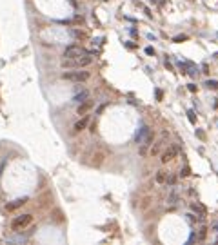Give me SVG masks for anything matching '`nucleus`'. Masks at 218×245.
I'll use <instances>...</instances> for the list:
<instances>
[{"instance_id": "nucleus-1", "label": "nucleus", "mask_w": 218, "mask_h": 245, "mask_svg": "<svg viewBox=\"0 0 218 245\" xmlns=\"http://www.w3.org/2000/svg\"><path fill=\"white\" fill-rule=\"evenodd\" d=\"M31 221H33V214L29 212H24V214H18L11 220V231L15 232H22L24 229H27L31 225Z\"/></svg>"}, {"instance_id": "nucleus-2", "label": "nucleus", "mask_w": 218, "mask_h": 245, "mask_svg": "<svg viewBox=\"0 0 218 245\" xmlns=\"http://www.w3.org/2000/svg\"><path fill=\"white\" fill-rule=\"evenodd\" d=\"M60 76H62L64 80H69V82H76V84H80V82L89 80L91 73H89V71H67V73H62Z\"/></svg>"}, {"instance_id": "nucleus-3", "label": "nucleus", "mask_w": 218, "mask_h": 245, "mask_svg": "<svg viewBox=\"0 0 218 245\" xmlns=\"http://www.w3.org/2000/svg\"><path fill=\"white\" fill-rule=\"evenodd\" d=\"M82 55H87V51L84 47H80V46H69V47H65V51H64L62 56L64 58H78Z\"/></svg>"}, {"instance_id": "nucleus-4", "label": "nucleus", "mask_w": 218, "mask_h": 245, "mask_svg": "<svg viewBox=\"0 0 218 245\" xmlns=\"http://www.w3.org/2000/svg\"><path fill=\"white\" fill-rule=\"evenodd\" d=\"M27 200H29L27 196H24V198H16V200H13V202H7L4 209H6L7 212H13V211H16V209H20L22 205H26V204H27Z\"/></svg>"}, {"instance_id": "nucleus-5", "label": "nucleus", "mask_w": 218, "mask_h": 245, "mask_svg": "<svg viewBox=\"0 0 218 245\" xmlns=\"http://www.w3.org/2000/svg\"><path fill=\"white\" fill-rule=\"evenodd\" d=\"M93 105H95V102L93 100H89V98H87V100H84V102H80L78 104V109H76V115H87V113H89V111L93 109Z\"/></svg>"}, {"instance_id": "nucleus-6", "label": "nucleus", "mask_w": 218, "mask_h": 245, "mask_svg": "<svg viewBox=\"0 0 218 245\" xmlns=\"http://www.w3.org/2000/svg\"><path fill=\"white\" fill-rule=\"evenodd\" d=\"M174 156H176V147H167L164 152H162V164H167V162H171Z\"/></svg>"}, {"instance_id": "nucleus-7", "label": "nucleus", "mask_w": 218, "mask_h": 245, "mask_svg": "<svg viewBox=\"0 0 218 245\" xmlns=\"http://www.w3.org/2000/svg\"><path fill=\"white\" fill-rule=\"evenodd\" d=\"M75 60V67H87V65L93 64V56H78V58H73Z\"/></svg>"}, {"instance_id": "nucleus-8", "label": "nucleus", "mask_w": 218, "mask_h": 245, "mask_svg": "<svg viewBox=\"0 0 218 245\" xmlns=\"http://www.w3.org/2000/svg\"><path fill=\"white\" fill-rule=\"evenodd\" d=\"M87 125H89V118H87V116L84 115V116H82V118H80L75 125H73V131H75V132H82Z\"/></svg>"}, {"instance_id": "nucleus-9", "label": "nucleus", "mask_w": 218, "mask_h": 245, "mask_svg": "<svg viewBox=\"0 0 218 245\" xmlns=\"http://www.w3.org/2000/svg\"><path fill=\"white\" fill-rule=\"evenodd\" d=\"M149 131H151V129H149L147 125H144V127H142V129H140V131L136 132V136H135V140H136L138 144H140V142H144V138H145V136L149 135Z\"/></svg>"}, {"instance_id": "nucleus-10", "label": "nucleus", "mask_w": 218, "mask_h": 245, "mask_svg": "<svg viewBox=\"0 0 218 245\" xmlns=\"http://www.w3.org/2000/svg\"><path fill=\"white\" fill-rule=\"evenodd\" d=\"M191 207H193V211H194V212H198V218H200V220H204V218H205V209H204L200 204H193Z\"/></svg>"}, {"instance_id": "nucleus-11", "label": "nucleus", "mask_w": 218, "mask_h": 245, "mask_svg": "<svg viewBox=\"0 0 218 245\" xmlns=\"http://www.w3.org/2000/svg\"><path fill=\"white\" fill-rule=\"evenodd\" d=\"M165 178H167L165 171H156V176H155V182H156V184L164 185V184H165Z\"/></svg>"}, {"instance_id": "nucleus-12", "label": "nucleus", "mask_w": 218, "mask_h": 245, "mask_svg": "<svg viewBox=\"0 0 218 245\" xmlns=\"http://www.w3.org/2000/svg\"><path fill=\"white\" fill-rule=\"evenodd\" d=\"M87 98H89V91H80L78 95H75V98H73V100L80 104V102H84V100H87Z\"/></svg>"}, {"instance_id": "nucleus-13", "label": "nucleus", "mask_w": 218, "mask_h": 245, "mask_svg": "<svg viewBox=\"0 0 218 245\" xmlns=\"http://www.w3.org/2000/svg\"><path fill=\"white\" fill-rule=\"evenodd\" d=\"M73 35H75L76 38H82V40H85V38H87V35H85L84 31H78V29H75V31H73Z\"/></svg>"}, {"instance_id": "nucleus-14", "label": "nucleus", "mask_w": 218, "mask_h": 245, "mask_svg": "<svg viewBox=\"0 0 218 245\" xmlns=\"http://www.w3.org/2000/svg\"><path fill=\"white\" fill-rule=\"evenodd\" d=\"M205 85H207L209 89H218V82H216V80H207Z\"/></svg>"}, {"instance_id": "nucleus-15", "label": "nucleus", "mask_w": 218, "mask_h": 245, "mask_svg": "<svg viewBox=\"0 0 218 245\" xmlns=\"http://www.w3.org/2000/svg\"><path fill=\"white\" fill-rule=\"evenodd\" d=\"M187 118H189V122H191V124H196V116H194V111H191V109L187 111Z\"/></svg>"}, {"instance_id": "nucleus-16", "label": "nucleus", "mask_w": 218, "mask_h": 245, "mask_svg": "<svg viewBox=\"0 0 218 245\" xmlns=\"http://www.w3.org/2000/svg\"><path fill=\"white\" fill-rule=\"evenodd\" d=\"M189 172H191V169H189V167H184V169L180 171V178H185V176H189Z\"/></svg>"}, {"instance_id": "nucleus-17", "label": "nucleus", "mask_w": 218, "mask_h": 245, "mask_svg": "<svg viewBox=\"0 0 218 245\" xmlns=\"http://www.w3.org/2000/svg\"><path fill=\"white\" fill-rule=\"evenodd\" d=\"M160 145H162V144H156L155 147H151V156H155V154L160 151Z\"/></svg>"}, {"instance_id": "nucleus-18", "label": "nucleus", "mask_w": 218, "mask_h": 245, "mask_svg": "<svg viewBox=\"0 0 218 245\" xmlns=\"http://www.w3.org/2000/svg\"><path fill=\"white\" fill-rule=\"evenodd\" d=\"M205 234H207V229H205V227H202V229H200V236H198V240H204V238H205Z\"/></svg>"}, {"instance_id": "nucleus-19", "label": "nucleus", "mask_w": 218, "mask_h": 245, "mask_svg": "<svg viewBox=\"0 0 218 245\" xmlns=\"http://www.w3.org/2000/svg\"><path fill=\"white\" fill-rule=\"evenodd\" d=\"M125 47H129V49H135V47H136V44H133V42H125Z\"/></svg>"}, {"instance_id": "nucleus-20", "label": "nucleus", "mask_w": 218, "mask_h": 245, "mask_svg": "<svg viewBox=\"0 0 218 245\" xmlns=\"http://www.w3.org/2000/svg\"><path fill=\"white\" fill-rule=\"evenodd\" d=\"M182 40H187V35H182V36H176L174 42H182Z\"/></svg>"}, {"instance_id": "nucleus-21", "label": "nucleus", "mask_w": 218, "mask_h": 245, "mask_svg": "<svg viewBox=\"0 0 218 245\" xmlns=\"http://www.w3.org/2000/svg\"><path fill=\"white\" fill-rule=\"evenodd\" d=\"M145 53H147V55H153V56H155V49H153V47H145Z\"/></svg>"}, {"instance_id": "nucleus-22", "label": "nucleus", "mask_w": 218, "mask_h": 245, "mask_svg": "<svg viewBox=\"0 0 218 245\" xmlns=\"http://www.w3.org/2000/svg\"><path fill=\"white\" fill-rule=\"evenodd\" d=\"M187 89H189L191 93H194V91H196V85H194V84H189V85H187Z\"/></svg>"}, {"instance_id": "nucleus-23", "label": "nucleus", "mask_w": 218, "mask_h": 245, "mask_svg": "<svg viewBox=\"0 0 218 245\" xmlns=\"http://www.w3.org/2000/svg\"><path fill=\"white\" fill-rule=\"evenodd\" d=\"M196 136H198V138H202V140L205 138V135H204V132H202V131H196Z\"/></svg>"}, {"instance_id": "nucleus-24", "label": "nucleus", "mask_w": 218, "mask_h": 245, "mask_svg": "<svg viewBox=\"0 0 218 245\" xmlns=\"http://www.w3.org/2000/svg\"><path fill=\"white\" fill-rule=\"evenodd\" d=\"M162 96H164V95H162V91H160V89H156V98H158V100H162Z\"/></svg>"}, {"instance_id": "nucleus-25", "label": "nucleus", "mask_w": 218, "mask_h": 245, "mask_svg": "<svg viewBox=\"0 0 218 245\" xmlns=\"http://www.w3.org/2000/svg\"><path fill=\"white\" fill-rule=\"evenodd\" d=\"M214 231H216V232H218V224H214Z\"/></svg>"}, {"instance_id": "nucleus-26", "label": "nucleus", "mask_w": 218, "mask_h": 245, "mask_svg": "<svg viewBox=\"0 0 218 245\" xmlns=\"http://www.w3.org/2000/svg\"><path fill=\"white\" fill-rule=\"evenodd\" d=\"M216 241H218V238H216Z\"/></svg>"}, {"instance_id": "nucleus-27", "label": "nucleus", "mask_w": 218, "mask_h": 245, "mask_svg": "<svg viewBox=\"0 0 218 245\" xmlns=\"http://www.w3.org/2000/svg\"><path fill=\"white\" fill-rule=\"evenodd\" d=\"M105 2H107V0H105Z\"/></svg>"}]
</instances>
